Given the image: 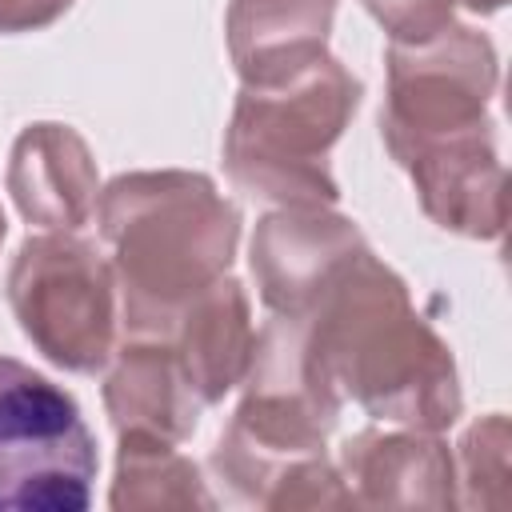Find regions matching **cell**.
I'll return each instance as SVG.
<instances>
[{
  "instance_id": "5",
  "label": "cell",
  "mask_w": 512,
  "mask_h": 512,
  "mask_svg": "<svg viewBox=\"0 0 512 512\" xmlns=\"http://www.w3.org/2000/svg\"><path fill=\"white\" fill-rule=\"evenodd\" d=\"M8 304L32 348L64 372H104L120 340L112 264L72 232H40L16 248Z\"/></svg>"
},
{
  "instance_id": "19",
  "label": "cell",
  "mask_w": 512,
  "mask_h": 512,
  "mask_svg": "<svg viewBox=\"0 0 512 512\" xmlns=\"http://www.w3.org/2000/svg\"><path fill=\"white\" fill-rule=\"evenodd\" d=\"M4 232H8V220H4V208H0V244H4Z\"/></svg>"
},
{
  "instance_id": "4",
  "label": "cell",
  "mask_w": 512,
  "mask_h": 512,
  "mask_svg": "<svg viewBox=\"0 0 512 512\" xmlns=\"http://www.w3.org/2000/svg\"><path fill=\"white\" fill-rule=\"evenodd\" d=\"M360 96V80L328 52L288 80L240 84L224 128V168L232 184L280 208H332L340 200L332 148L356 116Z\"/></svg>"
},
{
  "instance_id": "8",
  "label": "cell",
  "mask_w": 512,
  "mask_h": 512,
  "mask_svg": "<svg viewBox=\"0 0 512 512\" xmlns=\"http://www.w3.org/2000/svg\"><path fill=\"white\" fill-rule=\"evenodd\" d=\"M364 248L356 220L320 204H296L276 208L256 224L248 264L264 308L284 320H304L328 280Z\"/></svg>"
},
{
  "instance_id": "9",
  "label": "cell",
  "mask_w": 512,
  "mask_h": 512,
  "mask_svg": "<svg viewBox=\"0 0 512 512\" xmlns=\"http://www.w3.org/2000/svg\"><path fill=\"white\" fill-rule=\"evenodd\" d=\"M352 508H456V460L440 432L364 428L340 448Z\"/></svg>"
},
{
  "instance_id": "11",
  "label": "cell",
  "mask_w": 512,
  "mask_h": 512,
  "mask_svg": "<svg viewBox=\"0 0 512 512\" xmlns=\"http://www.w3.org/2000/svg\"><path fill=\"white\" fill-rule=\"evenodd\" d=\"M104 408L116 436H156L168 444H184L204 412L164 336L116 340L104 364Z\"/></svg>"
},
{
  "instance_id": "1",
  "label": "cell",
  "mask_w": 512,
  "mask_h": 512,
  "mask_svg": "<svg viewBox=\"0 0 512 512\" xmlns=\"http://www.w3.org/2000/svg\"><path fill=\"white\" fill-rule=\"evenodd\" d=\"M300 324L320 372L368 416L420 432H444L460 420L464 396L452 348L372 248L328 280Z\"/></svg>"
},
{
  "instance_id": "6",
  "label": "cell",
  "mask_w": 512,
  "mask_h": 512,
  "mask_svg": "<svg viewBox=\"0 0 512 512\" xmlns=\"http://www.w3.org/2000/svg\"><path fill=\"white\" fill-rule=\"evenodd\" d=\"M100 456L72 392L0 356V512H84Z\"/></svg>"
},
{
  "instance_id": "14",
  "label": "cell",
  "mask_w": 512,
  "mask_h": 512,
  "mask_svg": "<svg viewBox=\"0 0 512 512\" xmlns=\"http://www.w3.org/2000/svg\"><path fill=\"white\" fill-rule=\"evenodd\" d=\"M116 472L108 504L116 512L144 508H216L192 456L156 436H116Z\"/></svg>"
},
{
  "instance_id": "12",
  "label": "cell",
  "mask_w": 512,
  "mask_h": 512,
  "mask_svg": "<svg viewBox=\"0 0 512 512\" xmlns=\"http://www.w3.org/2000/svg\"><path fill=\"white\" fill-rule=\"evenodd\" d=\"M148 336H164L204 408L220 404L248 368L252 356V308L244 296V284L236 276H220L204 292H196L176 316Z\"/></svg>"
},
{
  "instance_id": "7",
  "label": "cell",
  "mask_w": 512,
  "mask_h": 512,
  "mask_svg": "<svg viewBox=\"0 0 512 512\" xmlns=\"http://www.w3.org/2000/svg\"><path fill=\"white\" fill-rule=\"evenodd\" d=\"M500 64L484 32L448 24L416 44H388V92L380 136L392 160H408L432 144L492 128L488 100L496 96Z\"/></svg>"
},
{
  "instance_id": "3",
  "label": "cell",
  "mask_w": 512,
  "mask_h": 512,
  "mask_svg": "<svg viewBox=\"0 0 512 512\" xmlns=\"http://www.w3.org/2000/svg\"><path fill=\"white\" fill-rule=\"evenodd\" d=\"M120 296V336L160 332L176 308L228 276L240 244L236 204L184 168L124 172L96 200Z\"/></svg>"
},
{
  "instance_id": "10",
  "label": "cell",
  "mask_w": 512,
  "mask_h": 512,
  "mask_svg": "<svg viewBox=\"0 0 512 512\" xmlns=\"http://www.w3.org/2000/svg\"><path fill=\"white\" fill-rule=\"evenodd\" d=\"M4 184L16 212L48 232L84 228L100 200V172L88 140L72 124L56 120L28 124L16 136Z\"/></svg>"
},
{
  "instance_id": "15",
  "label": "cell",
  "mask_w": 512,
  "mask_h": 512,
  "mask_svg": "<svg viewBox=\"0 0 512 512\" xmlns=\"http://www.w3.org/2000/svg\"><path fill=\"white\" fill-rule=\"evenodd\" d=\"M456 504L464 508H504L508 504V448L512 428L504 412H488L468 424L456 444Z\"/></svg>"
},
{
  "instance_id": "18",
  "label": "cell",
  "mask_w": 512,
  "mask_h": 512,
  "mask_svg": "<svg viewBox=\"0 0 512 512\" xmlns=\"http://www.w3.org/2000/svg\"><path fill=\"white\" fill-rule=\"evenodd\" d=\"M456 4H464L468 12H480V16H492V12H500L508 0H456Z\"/></svg>"
},
{
  "instance_id": "2",
  "label": "cell",
  "mask_w": 512,
  "mask_h": 512,
  "mask_svg": "<svg viewBox=\"0 0 512 512\" xmlns=\"http://www.w3.org/2000/svg\"><path fill=\"white\" fill-rule=\"evenodd\" d=\"M244 396L212 448V472L256 508H352L324 440L340 416V392L320 372L304 324L272 316L244 368Z\"/></svg>"
},
{
  "instance_id": "16",
  "label": "cell",
  "mask_w": 512,
  "mask_h": 512,
  "mask_svg": "<svg viewBox=\"0 0 512 512\" xmlns=\"http://www.w3.org/2000/svg\"><path fill=\"white\" fill-rule=\"evenodd\" d=\"M376 24L388 32V44H416L452 24L456 0H360Z\"/></svg>"
},
{
  "instance_id": "13",
  "label": "cell",
  "mask_w": 512,
  "mask_h": 512,
  "mask_svg": "<svg viewBox=\"0 0 512 512\" xmlns=\"http://www.w3.org/2000/svg\"><path fill=\"white\" fill-rule=\"evenodd\" d=\"M340 0H228L224 36L240 84H276L328 52Z\"/></svg>"
},
{
  "instance_id": "17",
  "label": "cell",
  "mask_w": 512,
  "mask_h": 512,
  "mask_svg": "<svg viewBox=\"0 0 512 512\" xmlns=\"http://www.w3.org/2000/svg\"><path fill=\"white\" fill-rule=\"evenodd\" d=\"M72 8V0H0V32H40L48 24H56L64 12Z\"/></svg>"
}]
</instances>
